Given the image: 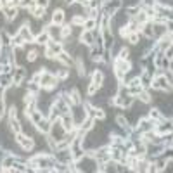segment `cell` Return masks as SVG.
<instances>
[{
  "label": "cell",
  "instance_id": "1",
  "mask_svg": "<svg viewBox=\"0 0 173 173\" xmlns=\"http://www.w3.org/2000/svg\"><path fill=\"white\" fill-rule=\"evenodd\" d=\"M95 166H97V163H95V159H92V158H83V159H80L78 161V166H76V170L78 171H95Z\"/></svg>",
  "mask_w": 173,
  "mask_h": 173
},
{
  "label": "cell",
  "instance_id": "2",
  "mask_svg": "<svg viewBox=\"0 0 173 173\" xmlns=\"http://www.w3.org/2000/svg\"><path fill=\"white\" fill-rule=\"evenodd\" d=\"M50 133H52V137L56 138V144L66 138V130L62 128V125H61V123H56L54 126H50Z\"/></svg>",
  "mask_w": 173,
  "mask_h": 173
},
{
  "label": "cell",
  "instance_id": "3",
  "mask_svg": "<svg viewBox=\"0 0 173 173\" xmlns=\"http://www.w3.org/2000/svg\"><path fill=\"white\" fill-rule=\"evenodd\" d=\"M17 144H19V146L23 147V149H31V147L35 146V140H31L30 137H26L24 133H21V132H19V133H17Z\"/></svg>",
  "mask_w": 173,
  "mask_h": 173
},
{
  "label": "cell",
  "instance_id": "4",
  "mask_svg": "<svg viewBox=\"0 0 173 173\" xmlns=\"http://www.w3.org/2000/svg\"><path fill=\"white\" fill-rule=\"evenodd\" d=\"M40 85L45 86V88H50V86L56 85V78L52 76V74H49V73H43L42 76H40Z\"/></svg>",
  "mask_w": 173,
  "mask_h": 173
},
{
  "label": "cell",
  "instance_id": "5",
  "mask_svg": "<svg viewBox=\"0 0 173 173\" xmlns=\"http://www.w3.org/2000/svg\"><path fill=\"white\" fill-rule=\"evenodd\" d=\"M152 86H154V88H161V90H170V88H171L170 82L164 76H158V78H156V82L152 83Z\"/></svg>",
  "mask_w": 173,
  "mask_h": 173
},
{
  "label": "cell",
  "instance_id": "6",
  "mask_svg": "<svg viewBox=\"0 0 173 173\" xmlns=\"http://www.w3.org/2000/svg\"><path fill=\"white\" fill-rule=\"evenodd\" d=\"M47 33H49V36H50V40H59L61 36H62V30L59 28V24H52V26H49V30H47Z\"/></svg>",
  "mask_w": 173,
  "mask_h": 173
},
{
  "label": "cell",
  "instance_id": "7",
  "mask_svg": "<svg viewBox=\"0 0 173 173\" xmlns=\"http://www.w3.org/2000/svg\"><path fill=\"white\" fill-rule=\"evenodd\" d=\"M73 114H74V123H78V125H82L83 123V120L86 118V112L85 111H82V108H74L73 109Z\"/></svg>",
  "mask_w": 173,
  "mask_h": 173
},
{
  "label": "cell",
  "instance_id": "8",
  "mask_svg": "<svg viewBox=\"0 0 173 173\" xmlns=\"http://www.w3.org/2000/svg\"><path fill=\"white\" fill-rule=\"evenodd\" d=\"M71 158H73V154H71V151H68V149H59V151H57V159H61L62 163H68Z\"/></svg>",
  "mask_w": 173,
  "mask_h": 173
},
{
  "label": "cell",
  "instance_id": "9",
  "mask_svg": "<svg viewBox=\"0 0 173 173\" xmlns=\"http://www.w3.org/2000/svg\"><path fill=\"white\" fill-rule=\"evenodd\" d=\"M73 118L71 116H68V114H62V123H61V125H62V128L66 130V132H69V130H73Z\"/></svg>",
  "mask_w": 173,
  "mask_h": 173
},
{
  "label": "cell",
  "instance_id": "10",
  "mask_svg": "<svg viewBox=\"0 0 173 173\" xmlns=\"http://www.w3.org/2000/svg\"><path fill=\"white\" fill-rule=\"evenodd\" d=\"M82 40L85 45H92L94 43V33H92V30H86L85 33H82Z\"/></svg>",
  "mask_w": 173,
  "mask_h": 173
},
{
  "label": "cell",
  "instance_id": "11",
  "mask_svg": "<svg viewBox=\"0 0 173 173\" xmlns=\"http://www.w3.org/2000/svg\"><path fill=\"white\" fill-rule=\"evenodd\" d=\"M19 35L23 36V40H28V42L33 40V35H31V31H30L28 26H21V28H19Z\"/></svg>",
  "mask_w": 173,
  "mask_h": 173
},
{
  "label": "cell",
  "instance_id": "12",
  "mask_svg": "<svg viewBox=\"0 0 173 173\" xmlns=\"http://www.w3.org/2000/svg\"><path fill=\"white\" fill-rule=\"evenodd\" d=\"M52 21H54V24H62V21H64V12H62V11H54Z\"/></svg>",
  "mask_w": 173,
  "mask_h": 173
},
{
  "label": "cell",
  "instance_id": "13",
  "mask_svg": "<svg viewBox=\"0 0 173 173\" xmlns=\"http://www.w3.org/2000/svg\"><path fill=\"white\" fill-rule=\"evenodd\" d=\"M128 21V16L123 12H116V16H114V23H116L118 26H123L125 23Z\"/></svg>",
  "mask_w": 173,
  "mask_h": 173
},
{
  "label": "cell",
  "instance_id": "14",
  "mask_svg": "<svg viewBox=\"0 0 173 173\" xmlns=\"http://www.w3.org/2000/svg\"><path fill=\"white\" fill-rule=\"evenodd\" d=\"M164 31H166V26H164V24H156V26H152V36H161Z\"/></svg>",
  "mask_w": 173,
  "mask_h": 173
},
{
  "label": "cell",
  "instance_id": "15",
  "mask_svg": "<svg viewBox=\"0 0 173 173\" xmlns=\"http://www.w3.org/2000/svg\"><path fill=\"white\" fill-rule=\"evenodd\" d=\"M36 125H38V130H40V132H50V121H47V120H40Z\"/></svg>",
  "mask_w": 173,
  "mask_h": 173
},
{
  "label": "cell",
  "instance_id": "16",
  "mask_svg": "<svg viewBox=\"0 0 173 173\" xmlns=\"http://www.w3.org/2000/svg\"><path fill=\"white\" fill-rule=\"evenodd\" d=\"M102 80H104V74L100 73V71H95L94 78H92V83H95L97 86H100V85H102Z\"/></svg>",
  "mask_w": 173,
  "mask_h": 173
},
{
  "label": "cell",
  "instance_id": "17",
  "mask_svg": "<svg viewBox=\"0 0 173 173\" xmlns=\"http://www.w3.org/2000/svg\"><path fill=\"white\" fill-rule=\"evenodd\" d=\"M35 40H36L38 43H47L49 40H50V36H49V33H38Z\"/></svg>",
  "mask_w": 173,
  "mask_h": 173
},
{
  "label": "cell",
  "instance_id": "18",
  "mask_svg": "<svg viewBox=\"0 0 173 173\" xmlns=\"http://www.w3.org/2000/svg\"><path fill=\"white\" fill-rule=\"evenodd\" d=\"M9 125H11V128H12L14 132H16V133H19V132H21V126H19V121H17L16 118H11V123H9Z\"/></svg>",
  "mask_w": 173,
  "mask_h": 173
},
{
  "label": "cell",
  "instance_id": "19",
  "mask_svg": "<svg viewBox=\"0 0 173 173\" xmlns=\"http://www.w3.org/2000/svg\"><path fill=\"white\" fill-rule=\"evenodd\" d=\"M16 61H17V64H23V62L26 61V57H24V54H23L21 49H17L16 50Z\"/></svg>",
  "mask_w": 173,
  "mask_h": 173
},
{
  "label": "cell",
  "instance_id": "20",
  "mask_svg": "<svg viewBox=\"0 0 173 173\" xmlns=\"http://www.w3.org/2000/svg\"><path fill=\"white\" fill-rule=\"evenodd\" d=\"M5 16L9 17V19H12V17H17V11L12 7H7L5 9Z\"/></svg>",
  "mask_w": 173,
  "mask_h": 173
},
{
  "label": "cell",
  "instance_id": "21",
  "mask_svg": "<svg viewBox=\"0 0 173 173\" xmlns=\"http://www.w3.org/2000/svg\"><path fill=\"white\" fill-rule=\"evenodd\" d=\"M30 114H31V120H33L35 123H38V121L42 120V112L40 111H31Z\"/></svg>",
  "mask_w": 173,
  "mask_h": 173
},
{
  "label": "cell",
  "instance_id": "22",
  "mask_svg": "<svg viewBox=\"0 0 173 173\" xmlns=\"http://www.w3.org/2000/svg\"><path fill=\"white\" fill-rule=\"evenodd\" d=\"M92 123H94L92 120H85V123H82V132H83V133H85L86 130L92 128Z\"/></svg>",
  "mask_w": 173,
  "mask_h": 173
},
{
  "label": "cell",
  "instance_id": "23",
  "mask_svg": "<svg viewBox=\"0 0 173 173\" xmlns=\"http://www.w3.org/2000/svg\"><path fill=\"white\" fill-rule=\"evenodd\" d=\"M23 76H24V71H23V69H17L16 76H14V83H19L23 80Z\"/></svg>",
  "mask_w": 173,
  "mask_h": 173
},
{
  "label": "cell",
  "instance_id": "24",
  "mask_svg": "<svg viewBox=\"0 0 173 173\" xmlns=\"http://www.w3.org/2000/svg\"><path fill=\"white\" fill-rule=\"evenodd\" d=\"M33 16L36 17V19L43 17V7H36V9H33Z\"/></svg>",
  "mask_w": 173,
  "mask_h": 173
},
{
  "label": "cell",
  "instance_id": "25",
  "mask_svg": "<svg viewBox=\"0 0 173 173\" xmlns=\"http://www.w3.org/2000/svg\"><path fill=\"white\" fill-rule=\"evenodd\" d=\"M144 35H146V36H149V38L152 36V26L151 24H146V26H144Z\"/></svg>",
  "mask_w": 173,
  "mask_h": 173
},
{
  "label": "cell",
  "instance_id": "26",
  "mask_svg": "<svg viewBox=\"0 0 173 173\" xmlns=\"http://www.w3.org/2000/svg\"><path fill=\"white\" fill-rule=\"evenodd\" d=\"M94 26H95L94 19H86V21H85V28H86V30H94Z\"/></svg>",
  "mask_w": 173,
  "mask_h": 173
},
{
  "label": "cell",
  "instance_id": "27",
  "mask_svg": "<svg viewBox=\"0 0 173 173\" xmlns=\"http://www.w3.org/2000/svg\"><path fill=\"white\" fill-rule=\"evenodd\" d=\"M12 43H14V45H23V36H21V35H16L14 40H12Z\"/></svg>",
  "mask_w": 173,
  "mask_h": 173
},
{
  "label": "cell",
  "instance_id": "28",
  "mask_svg": "<svg viewBox=\"0 0 173 173\" xmlns=\"http://www.w3.org/2000/svg\"><path fill=\"white\" fill-rule=\"evenodd\" d=\"M158 130H159V132H170V130H171V123H166V126H158Z\"/></svg>",
  "mask_w": 173,
  "mask_h": 173
},
{
  "label": "cell",
  "instance_id": "29",
  "mask_svg": "<svg viewBox=\"0 0 173 173\" xmlns=\"http://www.w3.org/2000/svg\"><path fill=\"white\" fill-rule=\"evenodd\" d=\"M128 54H130V52L126 50V49H123V50L120 52V59H125L126 61V59H128Z\"/></svg>",
  "mask_w": 173,
  "mask_h": 173
},
{
  "label": "cell",
  "instance_id": "30",
  "mask_svg": "<svg viewBox=\"0 0 173 173\" xmlns=\"http://www.w3.org/2000/svg\"><path fill=\"white\" fill-rule=\"evenodd\" d=\"M151 116H152V120H163V118H161V114L158 111H151Z\"/></svg>",
  "mask_w": 173,
  "mask_h": 173
},
{
  "label": "cell",
  "instance_id": "31",
  "mask_svg": "<svg viewBox=\"0 0 173 173\" xmlns=\"http://www.w3.org/2000/svg\"><path fill=\"white\" fill-rule=\"evenodd\" d=\"M140 100H142V102H147V100H149V94H146V92H140Z\"/></svg>",
  "mask_w": 173,
  "mask_h": 173
},
{
  "label": "cell",
  "instance_id": "32",
  "mask_svg": "<svg viewBox=\"0 0 173 173\" xmlns=\"http://www.w3.org/2000/svg\"><path fill=\"white\" fill-rule=\"evenodd\" d=\"M128 40H130V42H132V43H137L138 36H137V35H135V33H132V35H128Z\"/></svg>",
  "mask_w": 173,
  "mask_h": 173
},
{
  "label": "cell",
  "instance_id": "33",
  "mask_svg": "<svg viewBox=\"0 0 173 173\" xmlns=\"http://www.w3.org/2000/svg\"><path fill=\"white\" fill-rule=\"evenodd\" d=\"M146 19H147V14H138V16H137V21L138 23H144Z\"/></svg>",
  "mask_w": 173,
  "mask_h": 173
},
{
  "label": "cell",
  "instance_id": "34",
  "mask_svg": "<svg viewBox=\"0 0 173 173\" xmlns=\"http://www.w3.org/2000/svg\"><path fill=\"white\" fill-rule=\"evenodd\" d=\"M47 4H49V0H36V5H38V7H45Z\"/></svg>",
  "mask_w": 173,
  "mask_h": 173
},
{
  "label": "cell",
  "instance_id": "35",
  "mask_svg": "<svg viewBox=\"0 0 173 173\" xmlns=\"http://www.w3.org/2000/svg\"><path fill=\"white\" fill-rule=\"evenodd\" d=\"M73 102H80V95H78V92H73Z\"/></svg>",
  "mask_w": 173,
  "mask_h": 173
},
{
  "label": "cell",
  "instance_id": "36",
  "mask_svg": "<svg viewBox=\"0 0 173 173\" xmlns=\"http://www.w3.org/2000/svg\"><path fill=\"white\" fill-rule=\"evenodd\" d=\"M2 40H4V42H2L4 45H7V43H9V36H7L5 33H2Z\"/></svg>",
  "mask_w": 173,
  "mask_h": 173
},
{
  "label": "cell",
  "instance_id": "37",
  "mask_svg": "<svg viewBox=\"0 0 173 173\" xmlns=\"http://www.w3.org/2000/svg\"><path fill=\"white\" fill-rule=\"evenodd\" d=\"M159 4L161 5H166V4H168V7H170V5H171V0H159Z\"/></svg>",
  "mask_w": 173,
  "mask_h": 173
},
{
  "label": "cell",
  "instance_id": "38",
  "mask_svg": "<svg viewBox=\"0 0 173 173\" xmlns=\"http://www.w3.org/2000/svg\"><path fill=\"white\" fill-rule=\"evenodd\" d=\"M66 74H68V71H66V69H62V71H59V76H61V78H64Z\"/></svg>",
  "mask_w": 173,
  "mask_h": 173
},
{
  "label": "cell",
  "instance_id": "39",
  "mask_svg": "<svg viewBox=\"0 0 173 173\" xmlns=\"http://www.w3.org/2000/svg\"><path fill=\"white\" fill-rule=\"evenodd\" d=\"M76 2H80V4H83V2H86V0H76Z\"/></svg>",
  "mask_w": 173,
  "mask_h": 173
}]
</instances>
